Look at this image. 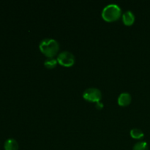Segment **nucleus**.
<instances>
[{
  "mask_svg": "<svg viewBox=\"0 0 150 150\" xmlns=\"http://www.w3.org/2000/svg\"><path fill=\"white\" fill-rule=\"evenodd\" d=\"M39 48L41 52L48 58H53L57 55L59 50V44L55 39L45 38L40 42Z\"/></svg>",
  "mask_w": 150,
  "mask_h": 150,
  "instance_id": "obj_1",
  "label": "nucleus"
},
{
  "mask_svg": "<svg viewBox=\"0 0 150 150\" xmlns=\"http://www.w3.org/2000/svg\"><path fill=\"white\" fill-rule=\"evenodd\" d=\"M122 16V9L118 4H109L102 10V17L108 22H113L118 20Z\"/></svg>",
  "mask_w": 150,
  "mask_h": 150,
  "instance_id": "obj_2",
  "label": "nucleus"
},
{
  "mask_svg": "<svg viewBox=\"0 0 150 150\" xmlns=\"http://www.w3.org/2000/svg\"><path fill=\"white\" fill-rule=\"evenodd\" d=\"M57 59L60 65L67 67L73 66L76 62L75 56L71 52L67 51H62L61 53H59Z\"/></svg>",
  "mask_w": 150,
  "mask_h": 150,
  "instance_id": "obj_3",
  "label": "nucleus"
},
{
  "mask_svg": "<svg viewBox=\"0 0 150 150\" xmlns=\"http://www.w3.org/2000/svg\"><path fill=\"white\" fill-rule=\"evenodd\" d=\"M83 98L89 102L96 103L100 101L101 98H102V93H101V91L98 88H88L83 92Z\"/></svg>",
  "mask_w": 150,
  "mask_h": 150,
  "instance_id": "obj_4",
  "label": "nucleus"
},
{
  "mask_svg": "<svg viewBox=\"0 0 150 150\" xmlns=\"http://www.w3.org/2000/svg\"><path fill=\"white\" fill-rule=\"evenodd\" d=\"M132 100V97L128 92H122L118 97V104L120 106H127L130 105Z\"/></svg>",
  "mask_w": 150,
  "mask_h": 150,
  "instance_id": "obj_5",
  "label": "nucleus"
},
{
  "mask_svg": "<svg viewBox=\"0 0 150 150\" xmlns=\"http://www.w3.org/2000/svg\"><path fill=\"white\" fill-rule=\"evenodd\" d=\"M135 15L131 10H127L122 14V21L126 26H131L135 22Z\"/></svg>",
  "mask_w": 150,
  "mask_h": 150,
  "instance_id": "obj_6",
  "label": "nucleus"
},
{
  "mask_svg": "<svg viewBox=\"0 0 150 150\" xmlns=\"http://www.w3.org/2000/svg\"><path fill=\"white\" fill-rule=\"evenodd\" d=\"M4 150H18V144L14 139H8L4 142Z\"/></svg>",
  "mask_w": 150,
  "mask_h": 150,
  "instance_id": "obj_7",
  "label": "nucleus"
},
{
  "mask_svg": "<svg viewBox=\"0 0 150 150\" xmlns=\"http://www.w3.org/2000/svg\"><path fill=\"white\" fill-rule=\"evenodd\" d=\"M130 136L133 139H137V140H140L142 139L144 136V133L142 131L141 129L139 128H133L130 130Z\"/></svg>",
  "mask_w": 150,
  "mask_h": 150,
  "instance_id": "obj_8",
  "label": "nucleus"
},
{
  "mask_svg": "<svg viewBox=\"0 0 150 150\" xmlns=\"http://www.w3.org/2000/svg\"><path fill=\"white\" fill-rule=\"evenodd\" d=\"M57 63H58V62H57V59H54V57L53 58H48L44 62V66L48 69H53L57 65Z\"/></svg>",
  "mask_w": 150,
  "mask_h": 150,
  "instance_id": "obj_9",
  "label": "nucleus"
},
{
  "mask_svg": "<svg viewBox=\"0 0 150 150\" xmlns=\"http://www.w3.org/2000/svg\"><path fill=\"white\" fill-rule=\"evenodd\" d=\"M133 150H149V146L146 142H139L135 144Z\"/></svg>",
  "mask_w": 150,
  "mask_h": 150,
  "instance_id": "obj_10",
  "label": "nucleus"
},
{
  "mask_svg": "<svg viewBox=\"0 0 150 150\" xmlns=\"http://www.w3.org/2000/svg\"><path fill=\"white\" fill-rule=\"evenodd\" d=\"M95 106H96V108H98V109L100 110V109H102L103 108V103L102 102H100H100L96 103V105H95Z\"/></svg>",
  "mask_w": 150,
  "mask_h": 150,
  "instance_id": "obj_11",
  "label": "nucleus"
}]
</instances>
